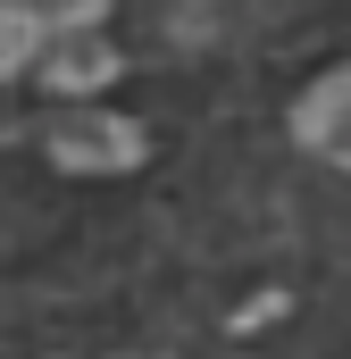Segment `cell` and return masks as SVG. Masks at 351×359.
Wrapping results in <instances>:
<instances>
[{
    "label": "cell",
    "mask_w": 351,
    "mask_h": 359,
    "mask_svg": "<svg viewBox=\"0 0 351 359\" xmlns=\"http://www.w3.org/2000/svg\"><path fill=\"white\" fill-rule=\"evenodd\" d=\"M117 76V50H109V34H92V25H67V34H51L42 42V84L51 92H92Z\"/></svg>",
    "instance_id": "277c9868"
},
{
    "label": "cell",
    "mask_w": 351,
    "mask_h": 359,
    "mask_svg": "<svg viewBox=\"0 0 351 359\" xmlns=\"http://www.w3.org/2000/svg\"><path fill=\"white\" fill-rule=\"evenodd\" d=\"M293 134H301L318 159L351 168V67H335V76H318V84L301 92V109H293Z\"/></svg>",
    "instance_id": "3957f363"
},
{
    "label": "cell",
    "mask_w": 351,
    "mask_h": 359,
    "mask_svg": "<svg viewBox=\"0 0 351 359\" xmlns=\"http://www.w3.org/2000/svg\"><path fill=\"white\" fill-rule=\"evenodd\" d=\"M92 17H100V0H0V76H17L51 34L92 25Z\"/></svg>",
    "instance_id": "7a4b0ae2"
},
{
    "label": "cell",
    "mask_w": 351,
    "mask_h": 359,
    "mask_svg": "<svg viewBox=\"0 0 351 359\" xmlns=\"http://www.w3.org/2000/svg\"><path fill=\"white\" fill-rule=\"evenodd\" d=\"M143 126L134 117H59L51 126V159L67 168V176H126V168H143Z\"/></svg>",
    "instance_id": "6da1fadb"
}]
</instances>
